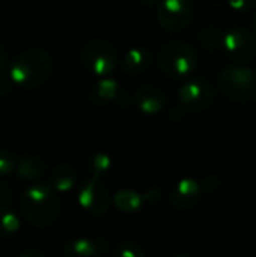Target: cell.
<instances>
[{"label":"cell","instance_id":"obj_21","mask_svg":"<svg viewBox=\"0 0 256 257\" xmlns=\"http://www.w3.org/2000/svg\"><path fill=\"white\" fill-rule=\"evenodd\" d=\"M115 257H145V253L137 244L122 242L115 248Z\"/></svg>","mask_w":256,"mask_h":257},{"label":"cell","instance_id":"obj_11","mask_svg":"<svg viewBox=\"0 0 256 257\" xmlns=\"http://www.w3.org/2000/svg\"><path fill=\"white\" fill-rule=\"evenodd\" d=\"M199 199H201V185L190 178L180 181L170 194V203L178 211H189L195 208Z\"/></svg>","mask_w":256,"mask_h":257},{"label":"cell","instance_id":"obj_20","mask_svg":"<svg viewBox=\"0 0 256 257\" xmlns=\"http://www.w3.org/2000/svg\"><path fill=\"white\" fill-rule=\"evenodd\" d=\"M17 158L15 155L8 151V149H0V175H9L11 172H14L17 169Z\"/></svg>","mask_w":256,"mask_h":257},{"label":"cell","instance_id":"obj_22","mask_svg":"<svg viewBox=\"0 0 256 257\" xmlns=\"http://www.w3.org/2000/svg\"><path fill=\"white\" fill-rule=\"evenodd\" d=\"M256 0H229V6L237 12H249L255 8Z\"/></svg>","mask_w":256,"mask_h":257},{"label":"cell","instance_id":"obj_9","mask_svg":"<svg viewBox=\"0 0 256 257\" xmlns=\"http://www.w3.org/2000/svg\"><path fill=\"white\" fill-rule=\"evenodd\" d=\"M157 17L166 30L180 32L190 24L193 9L187 0H161L158 3Z\"/></svg>","mask_w":256,"mask_h":257},{"label":"cell","instance_id":"obj_10","mask_svg":"<svg viewBox=\"0 0 256 257\" xmlns=\"http://www.w3.org/2000/svg\"><path fill=\"white\" fill-rule=\"evenodd\" d=\"M109 239L103 236H80L65 244L63 254L65 257H100L109 250Z\"/></svg>","mask_w":256,"mask_h":257},{"label":"cell","instance_id":"obj_2","mask_svg":"<svg viewBox=\"0 0 256 257\" xmlns=\"http://www.w3.org/2000/svg\"><path fill=\"white\" fill-rule=\"evenodd\" d=\"M51 57L42 48H30L24 51L12 63L9 78L14 84L24 89L42 86L51 74Z\"/></svg>","mask_w":256,"mask_h":257},{"label":"cell","instance_id":"obj_6","mask_svg":"<svg viewBox=\"0 0 256 257\" xmlns=\"http://www.w3.org/2000/svg\"><path fill=\"white\" fill-rule=\"evenodd\" d=\"M78 203L91 215H104L110 206V194L100 178L84 179L78 188Z\"/></svg>","mask_w":256,"mask_h":257},{"label":"cell","instance_id":"obj_5","mask_svg":"<svg viewBox=\"0 0 256 257\" xmlns=\"http://www.w3.org/2000/svg\"><path fill=\"white\" fill-rule=\"evenodd\" d=\"M81 60L84 68L95 75H110L118 65L113 45L103 39H91L81 51Z\"/></svg>","mask_w":256,"mask_h":257},{"label":"cell","instance_id":"obj_8","mask_svg":"<svg viewBox=\"0 0 256 257\" xmlns=\"http://www.w3.org/2000/svg\"><path fill=\"white\" fill-rule=\"evenodd\" d=\"M216 98L214 86L204 78H193L184 83L180 89L181 104L192 111H201L210 108Z\"/></svg>","mask_w":256,"mask_h":257},{"label":"cell","instance_id":"obj_16","mask_svg":"<svg viewBox=\"0 0 256 257\" xmlns=\"http://www.w3.org/2000/svg\"><path fill=\"white\" fill-rule=\"evenodd\" d=\"M15 170H17L18 178L24 181H32V179H38L42 176V173L45 172V164L42 160L36 157H24L18 161Z\"/></svg>","mask_w":256,"mask_h":257},{"label":"cell","instance_id":"obj_15","mask_svg":"<svg viewBox=\"0 0 256 257\" xmlns=\"http://www.w3.org/2000/svg\"><path fill=\"white\" fill-rule=\"evenodd\" d=\"M95 96L98 99H103V101H115V102H118L121 105H127V102L122 101V98L130 99V96L113 80H103V81H100L95 86Z\"/></svg>","mask_w":256,"mask_h":257},{"label":"cell","instance_id":"obj_13","mask_svg":"<svg viewBox=\"0 0 256 257\" xmlns=\"http://www.w3.org/2000/svg\"><path fill=\"white\" fill-rule=\"evenodd\" d=\"M151 65V53L146 48H131L122 60V68L128 74H140Z\"/></svg>","mask_w":256,"mask_h":257},{"label":"cell","instance_id":"obj_4","mask_svg":"<svg viewBox=\"0 0 256 257\" xmlns=\"http://www.w3.org/2000/svg\"><path fill=\"white\" fill-rule=\"evenodd\" d=\"M198 56L184 42H167L158 51V66L170 77L180 78L192 74L196 68Z\"/></svg>","mask_w":256,"mask_h":257},{"label":"cell","instance_id":"obj_26","mask_svg":"<svg viewBox=\"0 0 256 257\" xmlns=\"http://www.w3.org/2000/svg\"><path fill=\"white\" fill-rule=\"evenodd\" d=\"M143 2H148V3H154L155 0H143ZM160 2H161V0H158V3H160Z\"/></svg>","mask_w":256,"mask_h":257},{"label":"cell","instance_id":"obj_23","mask_svg":"<svg viewBox=\"0 0 256 257\" xmlns=\"http://www.w3.org/2000/svg\"><path fill=\"white\" fill-rule=\"evenodd\" d=\"M6 65H8V53L0 45V72H3V69L6 68Z\"/></svg>","mask_w":256,"mask_h":257},{"label":"cell","instance_id":"obj_7","mask_svg":"<svg viewBox=\"0 0 256 257\" xmlns=\"http://www.w3.org/2000/svg\"><path fill=\"white\" fill-rule=\"evenodd\" d=\"M222 47L232 60L250 62L255 56L256 39L247 29L232 27L222 36Z\"/></svg>","mask_w":256,"mask_h":257},{"label":"cell","instance_id":"obj_18","mask_svg":"<svg viewBox=\"0 0 256 257\" xmlns=\"http://www.w3.org/2000/svg\"><path fill=\"white\" fill-rule=\"evenodd\" d=\"M21 227L20 215L11 206H0V236H14Z\"/></svg>","mask_w":256,"mask_h":257},{"label":"cell","instance_id":"obj_24","mask_svg":"<svg viewBox=\"0 0 256 257\" xmlns=\"http://www.w3.org/2000/svg\"><path fill=\"white\" fill-rule=\"evenodd\" d=\"M20 257H48L45 253L39 251V250H29V251H24Z\"/></svg>","mask_w":256,"mask_h":257},{"label":"cell","instance_id":"obj_19","mask_svg":"<svg viewBox=\"0 0 256 257\" xmlns=\"http://www.w3.org/2000/svg\"><path fill=\"white\" fill-rule=\"evenodd\" d=\"M112 167V160L109 155L106 154H95L92 158H91V163H89V169H91V173L92 176L95 178H103L109 173Z\"/></svg>","mask_w":256,"mask_h":257},{"label":"cell","instance_id":"obj_27","mask_svg":"<svg viewBox=\"0 0 256 257\" xmlns=\"http://www.w3.org/2000/svg\"><path fill=\"white\" fill-rule=\"evenodd\" d=\"M253 24H255V27H256V15L253 17Z\"/></svg>","mask_w":256,"mask_h":257},{"label":"cell","instance_id":"obj_1","mask_svg":"<svg viewBox=\"0 0 256 257\" xmlns=\"http://www.w3.org/2000/svg\"><path fill=\"white\" fill-rule=\"evenodd\" d=\"M60 211L57 191L44 184L29 187L20 197V212L23 218L35 227L51 226Z\"/></svg>","mask_w":256,"mask_h":257},{"label":"cell","instance_id":"obj_17","mask_svg":"<svg viewBox=\"0 0 256 257\" xmlns=\"http://www.w3.org/2000/svg\"><path fill=\"white\" fill-rule=\"evenodd\" d=\"M113 203L115 206L121 211V212H137L142 205H143V197L131 190H122L118 191L113 197Z\"/></svg>","mask_w":256,"mask_h":257},{"label":"cell","instance_id":"obj_12","mask_svg":"<svg viewBox=\"0 0 256 257\" xmlns=\"http://www.w3.org/2000/svg\"><path fill=\"white\" fill-rule=\"evenodd\" d=\"M134 101L139 108L146 114L160 113L166 107V95L155 86H142L134 95Z\"/></svg>","mask_w":256,"mask_h":257},{"label":"cell","instance_id":"obj_3","mask_svg":"<svg viewBox=\"0 0 256 257\" xmlns=\"http://www.w3.org/2000/svg\"><path fill=\"white\" fill-rule=\"evenodd\" d=\"M219 89L235 102H249L256 98V74L246 66H228L219 74Z\"/></svg>","mask_w":256,"mask_h":257},{"label":"cell","instance_id":"obj_14","mask_svg":"<svg viewBox=\"0 0 256 257\" xmlns=\"http://www.w3.org/2000/svg\"><path fill=\"white\" fill-rule=\"evenodd\" d=\"M50 181H51V187L56 191L66 193V191L72 190L75 185V181H77L75 170L69 164H60L51 172Z\"/></svg>","mask_w":256,"mask_h":257},{"label":"cell","instance_id":"obj_25","mask_svg":"<svg viewBox=\"0 0 256 257\" xmlns=\"http://www.w3.org/2000/svg\"><path fill=\"white\" fill-rule=\"evenodd\" d=\"M174 257H193V256H190V254H186V253H180V254H175Z\"/></svg>","mask_w":256,"mask_h":257}]
</instances>
